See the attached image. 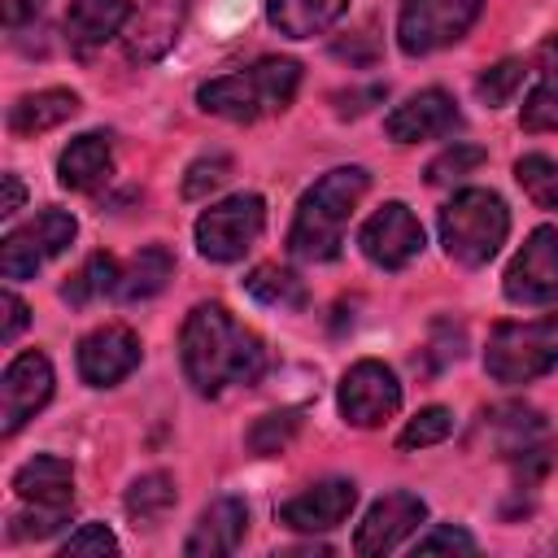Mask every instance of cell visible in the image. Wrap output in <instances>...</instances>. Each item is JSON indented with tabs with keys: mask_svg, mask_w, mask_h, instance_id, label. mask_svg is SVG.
<instances>
[{
	"mask_svg": "<svg viewBox=\"0 0 558 558\" xmlns=\"http://www.w3.org/2000/svg\"><path fill=\"white\" fill-rule=\"evenodd\" d=\"M179 362H183L187 384L201 397H218L227 388L257 384L262 371H266V349L248 327H240L231 318L227 305L205 301L183 318Z\"/></svg>",
	"mask_w": 558,
	"mask_h": 558,
	"instance_id": "cell-1",
	"label": "cell"
},
{
	"mask_svg": "<svg viewBox=\"0 0 558 558\" xmlns=\"http://www.w3.org/2000/svg\"><path fill=\"white\" fill-rule=\"evenodd\" d=\"M371 174L362 166H340L327 170L296 205L292 231H288V253L301 262H331L340 257L344 244V227L357 209V201L366 196Z\"/></svg>",
	"mask_w": 558,
	"mask_h": 558,
	"instance_id": "cell-2",
	"label": "cell"
},
{
	"mask_svg": "<svg viewBox=\"0 0 558 558\" xmlns=\"http://www.w3.org/2000/svg\"><path fill=\"white\" fill-rule=\"evenodd\" d=\"M296 83H301V65L292 57H262L248 70H235V74H222V78L201 83L196 100L214 118L257 122L266 113L288 109L292 96H296Z\"/></svg>",
	"mask_w": 558,
	"mask_h": 558,
	"instance_id": "cell-3",
	"label": "cell"
},
{
	"mask_svg": "<svg viewBox=\"0 0 558 558\" xmlns=\"http://www.w3.org/2000/svg\"><path fill=\"white\" fill-rule=\"evenodd\" d=\"M506 231H510V209L488 187H462L440 209V244L458 266H471V270L488 266L506 244Z\"/></svg>",
	"mask_w": 558,
	"mask_h": 558,
	"instance_id": "cell-4",
	"label": "cell"
},
{
	"mask_svg": "<svg viewBox=\"0 0 558 558\" xmlns=\"http://www.w3.org/2000/svg\"><path fill=\"white\" fill-rule=\"evenodd\" d=\"M554 366H558V314L493 327L484 349V371L497 384H532Z\"/></svg>",
	"mask_w": 558,
	"mask_h": 558,
	"instance_id": "cell-5",
	"label": "cell"
},
{
	"mask_svg": "<svg viewBox=\"0 0 558 558\" xmlns=\"http://www.w3.org/2000/svg\"><path fill=\"white\" fill-rule=\"evenodd\" d=\"M480 9L484 0H405L397 17V44L405 57L440 52L475 26Z\"/></svg>",
	"mask_w": 558,
	"mask_h": 558,
	"instance_id": "cell-6",
	"label": "cell"
},
{
	"mask_svg": "<svg viewBox=\"0 0 558 558\" xmlns=\"http://www.w3.org/2000/svg\"><path fill=\"white\" fill-rule=\"evenodd\" d=\"M262 227H266L262 196L257 192H240V196H227V201L209 205L196 218V248L209 262H240L257 244Z\"/></svg>",
	"mask_w": 558,
	"mask_h": 558,
	"instance_id": "cell-7",
	"label": "cell"
},
{
	"mask_svg": "<svg viewBox=\"0 0 558 558\" xmlns=\"http://www.w3.org/2000/svg\"><path fill=\"white\" fill-rule=\"evenodd\" d=\"M74 218L65 209H39L26 227L9 231L0 244V275L4 279H31L35 270H44L57 253L70 248L74 240Z\"/></svg>",
	"mask_w": 558,
	"mask_h": 558,
	"instance_id": "cell-8",
	"label": "cell"
},
{
	"mask_svg": "<svg viewBox=\"0 0 558 558\" xmlns=\"http://www.w3.org/2000/svg\"><path fill=\"white\" fill-rule=\"evenodd\" d=\"M397 410H401V384L384 362L362 357V362H353L344 371V379H340V414L353 427H379Z\"/></svg>",
	"mask_w": 558,
	"mask_h": 558,
	"instance_id": "cell-9",
	"label": "cell"
},
{
	"mask_svg": "<svg viewBox=\"0 0 558 558\" xmlns=\"http://www.w3.org/2000/svg\"><path fill=\"white\" fill-rule=\"evenodd\" d=\"M506 296L514 305L558 301V227H536L506 270Z\"/></svg>",
	"mask_w": 558,
	"mask_h": 558,
	"instance_id": "cell-10",
	"label": "cell"
},
{
	"mask_svg": "<svg viewBox=\"0 0 558 558\" xmlns=\"http://www.w3.org/2000/svg\"><path fill=\"white\" fill-rule=\"evenodd\" d=\"M357 244H362L366 262H375V266H384V270H401V266H410V262L423 253V227H418V218L410 214V205L388 201V205H379V209L362 222Z\"/></svg>",
	"mask_w": 558,
	"mask_h": 558,
	"instance_id": "cell-11",
	"label": "cell"
},
{
	"mask_svg": "<svg viewBox=\"0 0 558 558\" xmlns=\"http://www.w3.org/2000/svg\"><path fill=\"white\" fill-rule=\"evenodd\" d=\"M52 397V362L44 353H17L4 366L0 379V432L13 436L26 418H35V410H44Z\"/></svg>",
	"mask_w": 558,
	"mask_h": 558,
	"instance_id": "cell-12",
	"label": "cell"
},
{
	"mask_svg": "<svg viewBox=\"0 0 558 558\" xmlns=\"http://www.w3.org/2000/svg\"><path fill=\"white\" fill-rule=\"evenodd\" d=\"M140 357H144L140 336L131 327H122V323L96 327L92 336L78 340V375L92 388H113L118 379H126L140 366Z\"/></svg>",
	"mask_w": 558,
	"mask_h": 558,
	"instance_id": "cell-13",
	"label": "cell"
},
{
	"mask_svg": "<svg viewBox=\"0 0 558 558\" xmlns=\"http://www.w3.org/2000/svg\"><path fill=\"white\" fill-rule=\"evenodd\" d=\"M427 519V506H423V497L418 493H405V488H397V493H388V497H379L371 510H366V519L357 523V536H353V549L362 554V558H375V554H388V549H397L418 523Z\"/></svg>",
	"mask_w": 558,
	"mask_h": 558,
	"instance_id": "cell-14",
	"label": "cell"
},
{
	"mask_svg": "<svg viewBox=\"0 0 558 558\" xmlns=\"http://www.w3.org/2000/svg\"><path fill=\"white\" fill-rule=\"evenodd\" d=\"M384 126H388V140H397V144H423V140L453 135L462 126V113L449 92L427 87V92H414L405 105H397Z\"/></svg>",
	"mask_w": 558,
	"mask_h": 558,
	"instance_id": "cell-15",
	"label": "cell"
},
{
	"mask_svg": "<svg viewBox=\"0 0 558 558\" xmlns=\"http://www.w3.org/2000/svg\"><path fill=\"white\" fill-rule=\"evenodd\" d=\"M353 501H357L353 480H318L279 506V523L292 532H331L349 519Z\"/></svg>",
	"mask_w": 558,
	"mask_h": 558,
	"instance_id": "cell-16",
	"label": "cell"
},
{
	"mask_svg": "<svg viewBox=\"0 0 558 558\" xmlns=\"http://www.w3.org/2000/svg\"><path fill=\"white\" fill-rule=\"evenodd\" d=\"M13 493L35 510H65L74 506V471L57 453H35L13 471Z\"/></svg>",
	"mask_w": 558,
	"mask_h": 558,
	"instance_id": "cell-17",
	"label": "cell"
},
{
	"mask_svg": "<svg viewBox=\"0 0 558 558\" xmlns=\"http://www.w3.org/2000/svg\"><path fill=\"white\" fill-rule=\"evenodd\" d=\"M248 527V506L240 497H218L201 510L192 536L183 541L187 558H218V554H235V545L244 541Z\"/></svg>",
	"mask_w": 558,
	"mask_h": 558,
	"instance_id": "cell-18",
	"label": "cell"
},
{
	"mask_svg": "<svg viewBox=\"0 0 558 558\" xmlns=\"http://www.w3.org/2000/svg\"><path fill=\"white\" fill-rule=\"evenodd\" d=\"M109 174H113V148H109V135L100 131L70 140L65 153L57 157V179L70 192H96L100 183H109Z\"/></svg>",
	"mask_w": 558,
	"mask_h": 558,
	"instance_id": "cell-19",
	"label": "cell"
},
{
	"mask_svg": "<svg viewBox=\"0 0 558 558\" xmlns=\"http://www.w3.org/2000/svg\"><path fill=\"white\" fill-rule=\"evenodd\" d=\"M135 17L131 0H70L65 9V35L78 52H92L109 44L126 22Z\"/></svg>",
	"mask_w": 558,
	"mask_h": 558,
	"instance_id": "cell-20",
	"label": "cell"
},
{
	"mask_svg": "<svg viewBox=\"0 0 558 558\" xmlns=\"http://www.w3.org/2000/svg\"><path fill=\"white\" fill-rule=\"evenodd\" d=\"M183 13H187V0H148V4L135 13V35H131L126 52H131L135 61H153L157 52H166V48L179 39Z\"/></svg>",
	"mask_w": 558,
	"mask_h": 558,
	"instance_id": "cell-21",
	"label": "cell"
},
{
	"mask_svg": "<svg viewBox=\"0 0 558 558\" xmlns=\"http://www.w3.org/2000/svg\"><path fill=\"white\" fill-rule=\"evenodd\" d=\"M78 113V96L65 87H48V92H31L17 105H9V131L13 135H44L52 126H61L65 118Z\"/></svg>",
	"mask_w": 558,
	"mask_h": 558,
	"instance_id": "cell-22",
	"label": "cell"
},
{
	"mask_svg": "<svg viewBox=\"0 0 558 558\" xmlns=\"http://www.w3.org/2000/svg\"><path fill=\"white\" fill-rule=\"evenodd\" d=\"M344 9H349V0H266L270 26L288 39H310V35L327 31Z\"/></svg>",
	"mask_w": 558,
	"mask_h": 558,
	"instance_id": "cell-23",
	"label": "cell"
},
{
	"mask_svg": "<svg viewBox=\"0 0 558 558\" xmlns=\"http://www.w3.org/2000/svg\"><path fill=\"white\" fill-rule=\"evenodd\" d=\"M174 275V257L166 244H148L140 248L126 266H122V279H118V301H148L166 288V279Z\"/></svg>",
	"mask_w": 558,
	"mask_h": 558,
	"instance_id": "cell-24",
	"label": "cell"
},
{
	"mask_svg": "<svg viewBox=\"0 0 558 558\" xmlns=\"http://www.w3.org/2000/svg\"><path fill=\"white\" fill-rule=\"evenodd\" d=\"M244 292L270 310H305V283L288 266H253L244 275Z\"/></svg>",
	"mask_w": 558,
	"mask_h": 558,
	"instance_id": "cell-25",
	"label": "cell"
},
{
	"mask_svg": "<svg viewBox=\"0 0 558 558\" xmlns=\"http://www.w3.org/2000/svg\"><path fill=\"white\" fill-rule=\"evenodd\" d=\"M118 279H122V266L109 257V253H92L61 288V296L70 305H92L100 296H118Z\"/></svg>",
	"mask_w": 558,
	"mask_h": 558,
	"instance_id": "cell-26",
	"label": "cell"
},
{
	"mask_svg": "<svg viewBox=\"0 0 558 558\" xmlns=\"http://www.w3.org/2000/svg\"><path fill=\"white\" fill-rule=\"evenodd\" d=\"M174 480L166 475V471H148V475H140L131 488H126V514L135 519V527L144 523V527H157L166 514H170V506H174Z\"/></svg>",
	"mask_w": 558,
	"mask_h": 558,
	"instance_id": "cell-27",
	"label": "cell"
},
{
	"mask_svg": "<svg viewBox=\"0 0 558 558\" xmlns=\"http://www.w3.org/2000/svg\"><path fill=\"white\" fill-rule=\"evenodd\" d=\"M488 423H493L497 449H501L506 458H514L519 449L536 445V436H541V414H536V410H523V405H501V410L488 414Z\"/></svg>",
	"mask_w": 558,
	"mask_h": 558,
	"instance_id": "cell-28",
	"label": "cell"
},
{
	"mask_svg": "<svg viewBox=\"0 0 558 558\" xmlns=\"http://www.w3.org/2000/svg\"><path fill=\"white\" fill-rule=\"evenodd\" d=\"M514 179L519 187L541 205V209H558V161L554 157H541V153H527L514 161Z\"/></svg>",
	"mask_w": 558,
	"mask_h": 558,
	"instance_id": "cell-29",
	"label": "cell"
},
{
	"mask_svg": "<svg viewBox=\"0 0 558 558\" xmlns=\"http://www.w3.org/2000/svg\"><path fill=\"white\" fill-rule=\"evenodd\" d=\"M296 427H301V414L296 410H279V414H262L253 427H248V449L257 453V458H270V453H283L288 445H292V436H296Z\"/></svg>",
	"mask_w": 558,
	"mask_h": 558,
	"instance_id": "cell-30",
	"label": "cell"
},
{
	"mask_svg": "<svg viewBox=\"0 0 558 558\" xmlns=\"http://www.w3.org/2000/svg\"><path fill=\"white\" fill-rule=\"evenodd\" d=\"M449 432H453V414H449L445 405H427V410H418V414L401 427L397 449H427V445H440Z\"/></svg>",
	"mask_w": 558,
	"mask_h": 558,
	"instance_id": "cell-31",
	"label": "cell"
},
{
	"mask_svg": "<svg viewBox=\"0 0 558 558\" xmlns=\"http://www.w3.org/2000/svg\"><path fill=\"white\" fill-rule=\"evenodd\" d=\"M484 148L480 144H462V140H453L440 157H432V166H427V183L432 187H440V183H453V179H462V174H471L475 166H484Z\"/></svg>",
	"mask_w": 558,
	"mask_h": 558,
	"instance_id": "cell-32",
	"label": "cell"
},
{
	"mask_svg": "<svg viewBox=\"0 0 558 558\" xmlns=\"http://www.w3.org/2000/svg\"><path fill=\"white\" fill-rule=\"evenodd\" d=\"M231 179V157L227 153H205V157H196L192 166H187V174H183V196L187 201H201V196H209L214 187H222Z\"/></svg>",
	"mask_w": 558,
	"mask_h": 558,
	"instance_id": "cell-33",
	"label": "cell"
},
{
	"mask_svg": "<svg viewBox=\"0 0 558 558\" xmlns=\"http://www.w3.org/2000/svg\"><path fill=\"white\" fill-rule=\"evenodd\" d=\"M523 87V61H497L493 70H484L480 78H475V96L484 100V105H506L514 92Z\"/></svg>",
	"mask_w": 558,
	"mask_h": 558,
	"instance_id": "cell-34",
	"label": "cell"
},
{
	"mask_svg": "<svg viewBox=\"0 0 558 558\" xmlns=\"http://www.w3.org/2000/svg\"><path fill=\"white\" fill-rule=\"evenodd\" d=\"M523 131H558V83H536L523 100Z\"/></svg>",
	"mask_w": 558,
	"mask_h": 558,
	"instance_id": "cell-35",
	"label": "cell"
},
{
	"mask_svg": "<svg viewBox=\"0 0 558 558\" xmlns=\"http://www.w3.org/2000/svg\"><path fill=\"white\" fill-rule=\"evenodd\" d=\"M440 549L445 554H475V536L453 527V523H445V527H432L427 536L414 541V554H440Z\"/></svg>",
	"mask_w": 558,
	"mask_h": 558,
	"instance_id": "cell-36",
	"label": "cell"
},
{
	"mask_svg": "<svg viewBox=\"0 0 558 558\" xmlns=\"http://www.w3.org/2000/svg\"><path fill=\"white\" fill-rule=\"evenodd\" d=\"M61 554L70 558V554H118V541H113V532L105 527V523H83L78 532H70L65 536V545H61Z\"/></svg>",
	"mask_w": 558,
	"mask_h": 558,
	"instance_id": "cell-37",
	"label": "cell"
},
{
	"mask_svg": "<svg viewBox=\"0 0 558 558\" xmlns=\"http://www.w3.org/2000/svg\"><path fill=\"white\" fill-rule=\"evenodd\" d=\"M65 519H70L65 510H35V514H17V519L9 523V536H17V541H44V536H52Z\"/></svg>",
	"mask_w": 558,
	"mask_h": 558,
	"instance_id": "cell-38",
	"label": "cell"
},
{
	"mask_svg": "<svg viewBox=\"0 0 558 558\" xmlns=\"http://www.w3.org/2000/svg\"><path fill=\"white\" fill-rule=\"evenodd\" d=\"M0 305H4V327H0V340L9 344V340H17V331L26 327V305H22V296H17V292H4V296H0Z\"/></svg>",
	"mask_w": 558,
	"mask_h": 558,
	"instance_id": "cell-39",
	"label": "cell"
},
{
	"mask_svg": "<svg viewBox=\"0 0 558 558\" xmlns=\"http://www.w3.org/2000/svg\"><path fill=\"white\" fill-rule=\"evenodd\" d=\"M39 13H44V0H4V22L9 26H22V22L39 17Z\"/></svg>",
	"mask_w": 558,
	"mask_h": 558,
	"instance_id": "cell-40",
	"label": "cell"
},
{
	"mask_svg": "<svg viewBox=\"0 0 558 558\" xmlns=\"http://www.w3.org/2000/svg\"><path fill=\"white\" fill-rule=\"evenodd\" d=\"M536 61H541V70H545V78H549V83H558V35H549V39L541 44V52H536Z\"/></svg>",
	"mask_w": 558,
	"mask_h": 558,
	"instance_id": "cell-41",
	"label": "cell"
},
{
	"mask_svg": "<svg viewBox=\"0 0 558 558\" xmlns=\"http://www.w3.org/2000/svg\"><path fill=\"white\" fill-rule=\"evenodd\" d=\"M22 201H26V192H22L17 174H4V205H0V214H4V218H9V214H17V209H22Z\"/></svg>",
	"mask_w": 558,
	"mask_h": 558,
	"instance_id": "cell-42",
	"label": "cell"
}]
</instances>
